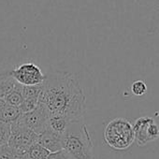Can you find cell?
I'll list each match as a JSON object with an SVG mask.
<instances>
[{"label":"cell","instance_id":"1","mask_svg":"<svg viewBox=\"0 0 159 159\" xmlns=\"http://www.w3.org/2000/svg\"><path fill=\"white\" fill-rule=\"evenodd\" d=\"M39 103L50 116H61L69 123L84 118L86 99L76 77L67 71H52L46 74L41 84Z\"/></svg>","mask_w":159,"mask_h":159},{"label":"cell","instance_id":"2","mask_svg":"<svg viewBox=\"0 0 159 159\" xmlns=\"http://www.w3.org/2000/svg\"><path fill=\"white\" fill-rule=\"evenodd\" d=\"M62 144L63 150L73 159H95L93 141L84 120L68 124Z\"/></svg>","mask_w":159,"mask_h":159},{"label":"cell","instance_id":"3","mask_svg":"<svg viewBox=\"0 0 159 159\" xmlns=\"http://www.w3.org/2000/svg\"><path fill=\"white\" fill-rule=\"evenodd\" d=\"M104 139L114 150L128 149L135 141L132 124L124 118H115L110 121L104 130Z\"/></svg>","mask_w":159,"mask_h":159},{"label":"cell","instance_id":"4","mask_svg":"<svg viewBox=\"0 0 159 159\" xmlns=\"http://www.w3.org/2000/svg\"><path fill=\"white\" fill-rule=\"evenodd\" d=\"M38 135L17 122L11 125V136L8 145L16 156L25 155L30 147L37 142Z\"/></svg>","mask_w":159,"mask_h":159},{"label":"cell","instance_id":"5","mask_svg":"<svg viewBox=\"0 0 159 159\" xmlns=\"http://www.w3.org/2000/svg\"><path fill=\"white\" fill-rule=\"evenodd\" d=\"M50 119V113L48 112L45 106L39 103L37 108L29 112L22 113L17 123L37 135H39L48 127V123Z\"/></svg>","mask_w":159,"mask_h":159},{"label":"cell","instance_id":"6","mask_svg":"<svg viewBox=\"0 0 159 159\" xmlns=\"http://www.w3.org/2000/svg\"><path fill=\"white\" fill-rule=\"evenodd\" d=\"M11 76L16 83L23 86H34L41 84L46 75L41 71L40 67L34 63H25L11 70Z\"/></svg>","mask_w":159,"mask_h":159},{"label":"cell","instance_id":"7","mask_svg":"<svg viewBox=\"0 0 159 159\" xmlns=\"http://www.w3.org/2000/svg\"><path fill=\"white\" fill-rule=\"evenodd\" d=\"M133 130L135 141L139 146H143L159 139V125L151 117L139 118L133 125Z\"/></svg>","mask_w":159,"mask_h":159},{"label":"cell","instance_id":"8","mask_svg":"<svg viewBox=\"0 0 159 159\" xmlns=\"http://www.w3.org/2000/svg\"><path fill=\"white\" fill-rule=\"evenodd\" d=\"M63 136L59 135L51 129L47 128L42 133L38 135L37 143L44 147L50 152H55L63 149Z\"/></svg>","mask_w":159,"mask_h":159},{"label":"cell","instance_id":"9","mask_svg":"<svg viewBox=\"0 0 159 159\" xmlns=\"http://www.w3.org/2000/svg\"><path fill=\"white\" fill-rule=\"evenodd\" d=\"M16 84L11 71L0 73V99L4 100L12 92Z\"/></svg>","mask_w":159,"mask_h":159},{"label":"cell","instance_id":"10","mask_svg":"<svg viewBox=\"0 0 159 159\" xmlns=\"http://www.w3.org/2000/svg\"><path fill=\"white\" fill-rule=\"evenodd\" d=\"M21 115L22 111H20L19 107H15L6 103L0 111V122L11 125L19 120Z\"/></svg>","mask_w":159,"mask_h":159},{"label":"cell","instance_id":"11","mask_svg":"<svg viewBox=\"0 0 159 159\" xmlns=\"http://www.w3.org/2000/svg\"><path fill=\"white\" fill-rule=\"evenodd\" d=\"M68 124H69V122L66 119H65L64 117H61V116H50L47 128H49L52 131L63 136L64 133L66 132V128H67Z\"/></svg>","mask_w":159,"mask_h":159},{"label":"cell","instance_id":"12","mask_svg":"<svg viewBox=\"0 0 159 159\" xmlns=\"http://www.w3.org/2000/svg\"><path fill=\"white\" fill-rule=\"evenodd\" d=\"M5 102L9 105H12L15 107H20L21 104L24 101V97H23V85L20 84H16L14 89L12 92L4 99Z\"/></svg>","mask_w":159,"mask_h":159},{"label":"cell","instance_id":"13","mask_svg":"<svg viewBox=\"0 0 159 159\" xmlns=\"http://www.w3.org/2000/svg\"><path fill=\"white\" fill-rule=\"evenodd\" d=\"M51 152L39 143L33 144L28 150L26 156L28 159H47Z\"/></svg>","mask_w":159,"mask_h":159},{"label":"cell","instance_id":"14","mask_svg":"<svg viewBox=\"0 0 159 159\" xmlns=\"http://www.w3.org/2000/svg\"><path fill=\"white\" fill-rule=\"evenodd\" d=\"M41 84L34 85V86H23L24 99H30V98L39 99V96L41 93Z\"/></svg>","mask_w":159,"mask_h":159},{"label":"cell","instance_id":"15","mask_svg":"<svg viewBox=\"0 0 159 159\" xmlns=\"http://www.w3.org/2000/svg\"><path fill=\"white\" fill-rule=\"evenodd\" d=\"M11 136V125L0 122V147L8 144Z\"/></svg>","mask_w":159,"mask_h":159},{"label":"cell","instance_id":"16","mask_svg":"<svg viewBox=\"0 0 159 159\" xmlns=\"http://www.w3.org/2000/svg\"><path fill=\"white\" fill-rule=\"evenodd\" d=\"M152 3V25L154 29H159V0H151Z\"/></svg>","mask_w":159,"mask_h":159},{"label":"cell","instance_id":"17","mask_svg":"<svg viewBox=\"0 0 159 159\" xmlns=\"http://www.w3.org/2000/svg\"><path fill=\"white\" fill-rule=\"evenodd\" d=\"M131 90H132V93L135 96L139 97V96L144 95L147 92V86H146L144 82H142V81H136V82H134L132 84Z\"/></svg>","mask_w":159,"mask_h":159},{"label":"cell","instance_id":"18","mask_svg":"<svg viewBox=\"0 0 159 159\" xmlns=\"http://www.w3.org/2000/svg\"><path fill=\"white\" fill-rule=\"evenodd\" d=\"M16 154L8 144L0 147V159H16Z\"/></svg>","mask_w":159,"mask_h":159},{"label":"cell","instance_id":"19","mask_svg":"<svg viewBox=\"0 0 159 159\" xmlns=\"http://www.w3.org/2000/svg\"><path fill=\"white\" fill-rule=\"evenodd\" d=\"M47 159H73L65 150H60L55 152H51Z\"/></svg>","mask_w":159,"mask_h":159},{"label":"cell","instance_id":"20","mask_svg":"<svg viewBox=\"0 0 159 159\" xmlns=\"http://www.w3.org/2000/svg\"><path fill=\"white\" fill-rule=\"evenodd\" d=\"M6 104V102H5V100H3V99H0V111H1V109L4 107V105Z\"/></svg>","mask_w":159,"mask_h":159},{"label":"cell","instance_id":"21","mask_svg":"<svg viewBox=\"0 0 159 159\" xmlns=\"http://www.w3.org/2000/svg\"><path fill=\"white\" fill-rule=\"evenodd\" d=\"M16 159H28V158H27V156L25 154V155H22V156H17Z\"/></svg>","mask_w":159,"mask_h":159}]
</instances>
